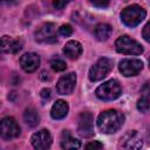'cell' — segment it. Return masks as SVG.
<instances>
[{
    "label": "cell",
    "mask_w": 150,
    "mask_h": 150,
    "mask_svg": "<svg viewBox=\"0 0 150 150\" xmlns=\"http://www.w3.org/2000/svg\"><path fill=\"white\" fill-rule=\"evenodd\" d=\"M146 15V12L138 5H131L125 7L121 12V20L128 27H136L139 25Z\"/></svg>",
    "instance_id": "cell-2"
},
{
    "label": "cell",
    "mask_w": 150,
    "mask_h": 150,
    "mask_svg": "<svg viewBox=\"0 0 150 150\" xmlns=\"http://www.w3.org/2000/svg\"><path fill=\"white\" fill-rule=\"evenodd\" d=\"M115 47L118 53L125 55H139L143 53L142 45L128 35L120 36L115 42Z\"/></svg>",
    "instance_id": "cell-4"
},
{
    "label": "cell",
    "mask_w": 150,
    "mask_h": 150,
    "mask_svg": "<svg viewBox=\"0 0 150 150\" xmlns=\"http://www.w3.org/2000/svg\"><path fill=\"white\" fill-rule=\"evenodd\" d=\"M23 120H25V122H26V124H27L28 127L34 128V127H36V125L39 124V122H40V116H39L38 111H36L35 109L28 108V109H26L25 112H23Z\"/></svg>",
    "instance_id": "cell-19"
},
{
    "label": "cell",
    "mask_w": 150,
    "mask_h": 150,
    "mask_svg": "<svg viewBox=\"0 0 150 150\" xmlns=\"http://www.w3.org/2000/svg\"><path fill=\"white\" fill-rule=\"evenodd\" d=\"M2 1H12V0H2Z\"/></svg>",
    "instance_id": "cell-28"
},
{
    "label": "cell",
    "mask_w": 150,
    "mask_h": 150,
    "mask_svg": "<svg viewBox=\"0 0 150 150\" xmlns=\"http://www.w3.org/2000/svg\"><path fill=\"white\" fill-rule=\"evenodd\" d=\"M71 0H53V6L56 9H62L66 5H68Z\"/></svg>",
    "instance_id": "cell-25"
},
{
    "label": "cell",
    "mask_w": 150,
    "mask_h": 150,
    "mask_svg": "<svg viewBox=\"0 0 150 150\" xmlns=\"http://www.w3.org/2000/svg\"><path fill=\"white\" fill-rule=\"evenodd\" d=\"M68 110H69L68 103L63 100H57L52 107L50 116L54 120H62L68 115Z\"/></svg>",
    "instance_id": "cell-16"
},
{
    "label": "cell",
    "mask_w": 150,
    "mask_h": 150,
    "mask_svg": "<svg viewBox=\"0 0 150 150\" xmlns=\"http://www.w3.org/2000/svg\"><path fill=\"white\" fill-rule=\"evenodd\" d=\"M35 39L42 43H53L56 42V28L54 23L47 22L42 25L35 33Z\"/></svg>",
    "instance_id": "cell-9"
},
{
    "label": "cell",
    "mask_w": 150,
    "mask_h": 150,
    "mask_svg": "<svg viewBox=\"0 0 150 150\" xmlns=\"http://www.w3.org/2000/svg\"><path fill=\"white\" fill-rule=\"evenodd\" d=\"M137 109L141 112H148L149 111V109H150V98L146 95L142 96L137 101Z\"/></svg>",
    "instance_id": "cell-20"
},
{
    "label": "cell",
    "mask_w": 150,
    "mask_h": 150,
    "mask_svg": "<svg viewBox=\"0 0 150 150\" xmlns=\"http://www.w3.org/2000/svg\"><path fill=\"white\" fill-rule=\"evenodd\" d=\"M22 48V43L18 40H14L9 36H2L1 38V50L2 53H11L15 54Z\"/></svg>",
    "instance_id": "cell-15"
},
{
    "label": "cell",
    "mask_w": 150,
    "mask_h": 150,
    "mask_svg": "<svg viewBox=\"0 0 150 150\" xmlns=\"http://www.w3.org/2000/svg\"><path fill=\"white\" fill-rule=\"evenodd\" d=\"M40 96H41L43 100H48V98H50V96H52V91H50V89H48V88L42 89L41 93H40Z\"/></svg>",
    "instance_id": "cell-27"
},
{
    "label": "cell",
    "mask_w": 150,
    "mask_h": 150,
    "mask_svg": "<svg viewBox=\"0 0 150 150\" xmlns=\"http://www.w3.org/2000/svg\"><path fill=\"white\" fill-rule=\"evenodd\" d=\"M59 33H60L61 35H63V36H70V35L73 34V27H71L70 25H68V23L62 25V26L59 28Z\"/></svg>",
    "instance_id": "cell-22"
},
{
    "label": "cell",
    "mask_w": 150,
    "mask_h": 150,
    "mask_svg": "<svg viewBox=\"0 0 150 150\" xmlns=\"http://www.w3.org/2000/svg\"><path fill=\"white\" fill-rule=\"evenodd\" d=\"M111 68H112L111 60H109L107 57H101L90 68V70H89V80L91 82H97V81L103 80L110 73Z\"/></svg>",
    "instance_id": "cell-5"
},
{
    "label": "cell",
    "mask_w": 150,
    "mask_h": 150,
    "mask_svg": "<svg viewBox=\"0 0 150 150\" xmlns=\"http://www.w3.org/2000/svg\"><path fill=\"white\" fill-rule=\"evenodd\" d=\"M123 121L124 116L122 115V112L115 109H109L98 115L97 128L103 134H114L122 127Z\"/></svg>",
    "instance_id": "cell-1"
},
{
    "label": "cell",
    "mask_w": 150,
    "mask_h": 150,
    "mask_svg": "<svg viewBox=\"0 0 150 150\" xmlns=\"http://www.w3.org/2000/svg\"><path fill=\"white\" fill-rule=\"evenodd\" d=\"M149 67H150V60H149Z\"/></svg>",
    "instance_id": "cell-29"
},
{
    "label": "cell",
    "mask_w": 150,
    "mask_h": 150,
    "mask_svg": "<svg viewBox=\"0 0 150 150\" xmlns=\"http://www.w3.org/2000/svg\"><path fill=\"white\" fill-rule=\"evenodd\" d=\"M21 132V129L13 117H4L0 122V135L6 141L16 138Z\"/></svg>",
    "instance_id": "cell-6"
},
{
    "label": "cell",
    "mask_w": 150,
    "mask_h": 150,
    "mask_svg": "<svg viewBox=\"0 0 150 150\" xmlns=\"http://www.w3.org/2000/svg\"><path fill=\"white\" fill-rule=\"evenodd\" d=\"M89 1L91 2V5L98 8H105L110 2V0H89Z\"/></svg>",
    "instance_id": "cell-23"
},
{
    "label": "cell",
    "mask_w": 150,
    "mask_h": 150,
    "mask_svg": "<svg viewBox=\"0 0 150 150\" xmlns=\"http://www.w3.org/2000/svg\"><path fill=\"white\" fill-rule=\"evenodd\" d=\"M95 94L100 100L112 101L121 96L122 88H121V84L118 83V81L112 79V80H109V81L102 83L101 86H98Z\"/></svg>",
    "instance_id": "cell-3"
},
{
    "label": "cell",
    "mask_w": 150,
    "mask_h": 150,
    "mask_svg": "<svg viewBox=\"0 0 150 150\" xmlns=\"http://www.w3.org/2000/svg\"><path fill=\"white\" fill-rule=\"evenodd\" d=\"M77 132L88 138L94 135V117L90 112H81L77 120Z\"/></svg>",
    "instance_id": "cell-7"
},
{
    "label": "cell",
    "mask_w": 150,
    "mask_h": 150,
    "mask_svg": "<svg viewBox=\"0 0 150 150\" xmlns=\"http://www.w3.org/2000/svg\"><path fill=\"white\" fill-rule=\"evenodd\" d=\"M76 84V74L69 73L66 75H62L57 83H56V90L61 95H69L73 93Z\"/></svg>",
    "instance_id": "cell-10"
},
{
    "label": "cell",
    "mask_w": 150,
    "mask_h": 150,
    "mask_svg": "<svg viewBox=\"0 0 150 150\" xmlns=\"http://www.w3.org/2000/svg\"><path fill=\"white\" fill-rule=\"evenodd\" d=\"M111 33H112V28L108 23H98L94 30V34L98 41H105L108 38H110Z\"/></svg>",
    "instance_id": "cell-18"
},
{
    "label": "cell",
    "mask_w": 150,
    "mask_h": 150,
    "mask_svg": "<svg viewBox=\"0 0 150 150\" xmlns=\"http://www.w3.org/2000/svg\"><path fill=\"white\" fill-rule=\"evenodd\" d=\"M20 66L26 73H33L40 66V56L35 53H26L20 57Z\"/></svg>",
    "instance_id": "cell-13"
},
{
    "label": "cell",
    "mask_w": 150,
    "mask_h": 150,
    "mask_svg": "<svg viewBox=\"0 0 150 150\" xmlns=\"http://www.w3.org/2000/svg\"><path fill=\"white\" fill-rule=\"evenodd\" d=\"M143 145V141L141 135L136 130H131L127 132L120 142V146L123 149H139Z\"/></svg>",
    "instance_id": "cell-12"
},
{
    "label": "cell",
    "mask_w": 150,
    "mask_h": 150,
    "mask_svg": "<svg viewBox=\"0 0 150 150\" xmlns=\"http://www.w3.org/2000/svg\"><path fill=\"white\" fill-rule=\"evenodd\" d=\"M30 142H32V145L35 149L45 150V149H48L52 144V135L49 134L48 130L42 129V130H39L38 132H35L32 136Z\"/></svg>",
    "instance_id": "cell-11"
},
{
    "label": "cell",
    "mask_w": 150,
    "mask_h": 150,
    "mask_svg": "<svg viewBox=\"0 0 150 150\" xmlns=\"http://www.w3.org/2000/svg\"><path fill=\"white\" fill-rule=\"evenodd\" d=\"M82 50H83L82 45H81L79 41H75V40L68 41V42L64 45V47H63V53H64V55H66L68 59H70V60H76V59H79V57L81 56V54H82Z\"/></svg>",
    "instance_id": "cell-14"
},
{
    "label": "cell",
    "mask_w": 150,
    "mask_h": 150,
    "mask_svg": "<svg viewBox=\"0 0 150 150\" xmlns=\"http://www.w3.org/2000/svg\"><path fill=\"white\" fill-rule=\"evenodd\" d=\"M142 36H143V39H144L146 42H150V21L143 27Z\"/></svg>",
    "instance_id": "cell-24"
},
{
    "label": "cell",
    "mask_w": 150,
    "mask_h": 150,
    "mask_svg": "<svg viewBox=\"0 0 150 150\" xmlns=\"http://www.w3.org/2000/svg\"><path fill=\"white\" fill-rule=\"evenodd\" d=\"M103 148V144L97 142V141H94V142H90L86 145V149H102Z\"/></svg>",
    "instance_id": "cell-26"
},
{
    "label": "cell",
    "mask_w": 150,
    "mask_h": 150,
    "mask_svg": "<svg viewBox=\"0 0 150 150\" xmlns=\"http://www.w3.org/2000/svg\"><path fill=\"white\" fill-rule=\"evenodd\" d=\"M50 67L54 71H63L67 68V64L61 59H53L50 61Z\"/></svg>",
    "instance_id": "cell-21"
},
{
    "label": "cell",
    "mask_w": 150,
    "mask_h": 150,
    "mask_svg": "<svg viewBox=\"0 0 150 150\" xmlns=\"http://www.w3.org/2000/svg\"><path fill=\"white\" fill-rule=\"evenodd\" d=\"M61 146L62 149L66 150H74V149H80L81 148V142L77 141L76 138L71 137L67 130L63 131L62 134V141H61Z\"/></svg>",
    "instance_id": "cell-17"
},
{
    "label": "cell",
    "mask_w": 150,
    "mask_h": 150,
    "mask_svg": "<svg viewBox=\"0 0 150 150\" xmlns=\"http://www.w3.org/2000/svg\"><path fill=\"white\" fill-rule=\"evenodd\" d=\"M118 69L125 77L135 76L143 69V62L138 59H124L120 62Z\"/></svg>",
    "instance_id": "cell-8"
}]
</instances>
